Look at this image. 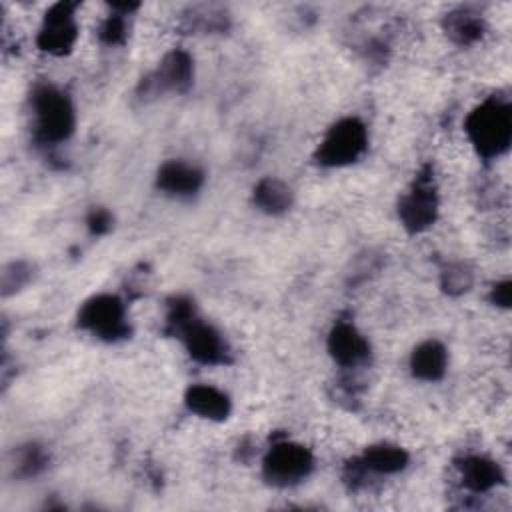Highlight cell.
<instances>
[{
  "label": "cell",
  "mask_w": 512,
  "mask_h": 512,
  "mask_svg": "<svg viewBox=\"0 0 512 512\" xmlns=\"http://www.w3.org/2000/svg\"><path fill=\"white\" fill-rule=\"evenodd\" d=\"M464 130L480 158L492 160L502 156L512 142L510 102L498 96L486 98L468 112Z\"/></svg>",
  "instance_id": "1"
},
{
  "label": "cell",
  "mask_w": 512,
  "mask_h": 512,
  "mask_svg": "<svg viewBox=\"0 0 512 512\" xmlns=\"http://www.w3.org/2000/svg\"><path fill=\"white\" fill-rule=\"evenodd\" d=\"M36 138L44 144H58L70 138L76 126L72 100L58 88L42 84L32 94Z\"/></svg>",
  "instance_id": "2"
},
{
  "label": "cell",
  "mask_w": 512,
  "mask_h": 512,
  "mask_svg": "<svg viewBox=\"0 0 512 512\" xmlns=\"http://www.w3.org/2000/svg\"><path fill=\"white\" fill-rule=\"evenodd\" d=\"M368 146L366 126L358 118H342L328 128L320 140L314 160L326 168H340L356 162Z\"/></svg>",
  "instance_id": "3"
},
{
  "label": "cell",
  "mask_w": 512,
  "mask_h": 512,
  "mask_svg": "<svg viewBox=\"0 0 512 512\" xmlns=\"http://www.w3.org/2000/svg\"><path fill=\"white\" fill-rule=\"evenodd\" d=\"M78 326L106 342L124 340L130 334L126 308L114 294H98L88 298L78 312Z\"/></svg>",
  "instance_id": "4"
},
{
  "label": "cell",
  "mask_w": 512,
  "mask_h": 512,
  "mask_svg": "<svg viewBox=\"0 0 512 512\" xmlns=\"http://www.w3.org/2000/svg\"><path fill=\"white\" fill-rule=\"evenodd\" d=\"M438 188L432 168H424L398 202V218L410 234L428 230L438 218Z\"/></svg>",
  "instance_id": "5"
},
{
  "label": "cell",
  "mask_w": 512,
  "mask_h": 512,
  "mask_svg": "<svg viewBox=\"0 0 512 512\" xmlns=\"http://www.w3.org/2000/svg\"><path fill=\"white\" fill-rule=\"evenodd\" d=\"M312 468V452L306 446L290 440L272 444L262 462V474L274 486L298 484L312 472Z\"/></svg>",
  "instance_id": "6"
},
{
  "label": "cell",
  "mask_w": 512,
  "mask_h": 512,
  "mask_svg": "<svg viewBox=\"0 0 512 512\" xmlns=\"http://www.w3.org/2000/svg\"><path fill=\"white\" fill-rule=\"evenodd\" d=\"M76 8V2H56L46 10L36 36V44L42 52L66 56L74 48L78 40Z\"/></svg>",
  "instance_id": "7"
},
{
  "label": "cell",
  "mask_w": 512,
  "mask_h": 512,
  "mask_svg": "<svg viewBox=\"0 0 512 512\" xmlns=\"http://www.w3.org/2000/svg\"><path fill=\"white\" fill-rule=\"evenodd\" d=\"M194 82V62L186 50H172L164 54L156 70L144 78V94L186 92Z\"/></svg>",
  "instance_id": "8"
},
{
  "label": "cell",
  "mask_w": 512,
  "mask_h": 512,
  "mask_svg": "<svg viewBox=\"0 0 512 512\" xmlns=\"http://www.w3.org/2000/svg\"><path fill=\"white\" fill-rule=\"evenodd\" d=\"M178 336L182 338L188 354L200 364L218 366L230 360L228 346L220 332L196 316L182 328Z\"/></svg>",
  "instance_id": "9"
},
{
  "label": "cell",
  "mask_w": 512,
  "mask_h": 512,
  "mask_svg": "<svg viewBox=\"0 0 512 512\" xmlns=\"http://www.w3.org/2000/svg\"><path fill=\"white\" fill-rule=\"evenodd\" d=\"M326 346L332 360L344 368L358 366L370 356L368 340L348 322H338L332 326Z\"/></svg>",
  "instance_id": "10"
},
{
  "label": "cell",
  "mask_w": 512,
  "mask_h": 512,
  "mask_svg": "<svg viewBox=\"0 0 512 512\" xmlns=\"http://www.w3.org/2000/svg\"><path fill=\"white\" fill-rule=\"evenodd\" d=\"M204 184V172L182 160H168L156 174V186L170 196H192Z\"/></svg>",
  "instance_id": "11"
},
{
  "label": "cell",
  "mask_w": 512,
  "mask_h": 512,
  "mask_svg": "<svg viewBox=\"0 0 512 512\" xmlns=\"http://www.w3.org/2000/svg\"><path fill=\"white\" fill-rule=\"evenodd\" d=\"M456 466H458L462 484L476 494L490 492L504 480L500 466L486 456H478V454L464 456L458 460Z\"/></svg>",
  "instance_id": "12"
},
{
  "label": "cell",
  "mask_w": 512,
  "mask_h": 512,
  "mask_svg": "<svg viewBox=\"0 0 512 512\" xmlns=\"http://www.w3.org/2000/svg\"><path fill=\"white\" fill-rule=\"evenodd\" d=\"M184 402L190 412L198 414L200 418L216 420V422L226 420L232 410L230 398L222 390L208 384L190 386L184 394Z\"/></svg>",
  "instance_id": "13"
},
{
  "label": "cell",
  "mask_w": 512,
  "mask_h": 512,
  "mask_svg": "<svg viewBox=\"0 0 512 512\" xmlns=\"http://www.w3.org/2000/svg\"><path fill=\"white\" fill-rule=\"evenodd\" d=\"M446 366L448 354L438 340H424L410 354V372L418 380L436 382L444 376Z\"/></svg>",
  "instance_id": "14"
},
{
  "label": "cell",
  "mask_w": 512,
  "mask_h": 512,
  "mask_svg": "<svg viewBox=\"0 0 512 512\" xmlns=\"http://www.w3.org/2000/svg\"><path fill=\"white\" fill-rule=\"evenodd\" d=\"M444 30L452 42H456L460 46H470L482 38L484 20L468 8H458V10H452L446 14Z\"/></svg>",
  "instance_id": "15"
},
{
  "label": "cell",
  "mask_w": 512,
  "mask_h": 512,
  "mask_svg": "<svg viewBox=\"0 0 512 512\" xmlns=\"http://www.w3.org/2000/svg\"><path fill=\"white\" fill-rule=\"evenodd\" d=\"M360 462L366 470L376 474H396L406 468L408 452L394 444H374L364 450Z\"/></svg>",
  "instance_id": "16"
},
{
  "label": "cell",
  "mask_w": 512,
  "mask_h": 512,
  "mask_svg": "<svg viewBox=\"0 0 512 512\" xmlns=\"http://www.w3.org/2000/svg\"><path fill=\"white\" fill-rule=\"evenodd\" d=\"M294 194L288 184L278 178H262L254 186V204L272 216L284 214L292 206Z\"/></svg>",
  "instance_id": "17"
},
{
  "label": "cell",
  "mask_w": 512,
  "mask_h": 512,
  "mask_svg": "<svg viewBox=\"0 0 512 512\" xmlns=\"http://www.w3.org/2000/svg\"><path fill=\"white\" fill-rule=\"evenodd\" d=\"M46 464H48V454L44 452V448L38 444H28L16 452L14 474L22 478H34L46 468Z\"/></svg>",
  "instance_id": "18"
},
{
  "label": "cell",
  "mask_w": 512,
  "mask_h": 512,
  "mask_svg": "<svg viewBox=\"0 0 512 512\" xmlns=\"http://www.w3.org/2000/svg\"><path fill=\"white\" fill-rule=\"evenodd\" d=\"M472 280H474V274L470 270L468 264L464 262H452L448 264L444 270H442V276H440V286L446 294L450 296H458V294H464L470 290L472 286Z\"/></svg>",
  "instance_id": "19"
},
{
  "label": "cell",
  "mask_w": 512,
  "mask_h": 512,
  "mask_svg": "<svg viewBox=\"0 0 512 512\" xmlns=\"http://www.w3.org/2000/svg\"><path fill=\"white\" fill-rule=\"evenodd\" d=\"M32 278V266L28 262H10L2 270V294L10 296L18 292L22 286H26Z\"/></svg>",
  "instance_id": "20"
},
{
  "label": "cell",
  "mask_w": 512,
  "mask_h": 512,
  "mask_svg": "<svg viewBox=\"0 0 512 512\" xmlns=\"http://www.w3.org/2000/svg\"><path fill=\"white\" fill-rule=\"evenodd\" d=\"M126 14H120V12H114L110 14L102 26H100V40L108 46H116V44H122L126 40V20H124Z\"/></svg>",
  "instance_id": "21"
},
{
  "label": "cell",
  "mask_w": 512,
  "mask_h": 512,
  "mask_svg": "<svg viewBox=\"0 0 512 512\" xmlns=\"http://www.w3.org/2000/svg\"><path fill=\"white\" fill-rule=\"evenodd\" d=\"M86 224H88V230L96 236L100 234H106L110 228H112V214L102 208V206H96L90 210L88 218H86Z\"/></svg>",
  "instance_id": "22"
},
{
  "label": "cell",
  "mask_w": 512,
  "mask_h": 512,
  "mask_svg": "<svg viewBox=\"0 0 512 512\" xmlns=\"http://www.w3.org/2000/svg\"><path fill=\"white\" fill-rule=\"evenodd\" d=\"M490 302L500 306V308H508L510 302H512V284L510 280H502V282H496L490 290Z\"/></svg>",
  "instance_id": "23"
}]
</instances>
